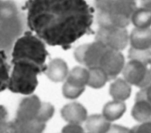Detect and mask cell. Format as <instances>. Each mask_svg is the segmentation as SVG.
I'll return each mask as SVG.
<instances>
[{"instance_id": "7c38bea8", "label": "cell", "mask_w": 151, "mask_h": 133, "mask_svg": "<svg viewBox=\"0 0 151 133\" xmlns=\"http://www.w3.org/2000/svg\"><path fill=\"white\" fill-rule=\"evenodd\" d=\"M44 73L52 81L61 82L66 79L68 74L67 64L61 59H54L47 65Z\"/></svg>"}, {"instance_id": "2e32d148", "label": "cell", "mask_w": 151, "mask_h": 133, "mask_svg": "<svg viewBox=\"0 0 151 133\" xmlns=\"http://www.w3.org/2000/svg\"><path fill=\"white\" fill-rule=\"evenodd\" d=\"M126 110L123 101L113 100L106 103L103 109V115L110 122L122 117Z\"/></svg>"}, {"instance_id": "5bb4252c", "label": "cell", "mask_w": 151, "mask_h": 133, "mask_svg": "<svg viewBox=\"0 0 151 133\" xmlns=\"http://www.w3.org/2000/svg\"><path fill=\"white\" fill-rule=\"evenodd\" d=\"M86 128L89 132L104 133L111 128V124L103 115L93 114L86 119Z\"/></svg>"}, {"instance_id": "cb8c5ba5", "label": "cell", "mask_w": 151, "mask_h": 133, "mask_svg": "<svg viewBox=\"0 0 151 133\" xmlns=\"http://www.w3.org/2000/svg\"><path fill=\"white\" fill-rule=\"evenodd\" d=\"M9 122L8 111L4 105H0V132H8Z\"/></svg>"}, {"instance_id": "4fadbf2b", "label": "cell", "mask_w": 151, "mask_h": 133, "mask_svg": "<svg viewBox=\"0 0 151 133\" xmlns=\"http://www.w3.org/2000/svg\"><path fill=\"white\" fill-rule=\"evenodd\" d=\"M131 47L137 49L151 48V29L136 28L132 31L130 37Z\"/></svg>"}, {"instance_id": "6da1fadb", "label": "cell", "mask_w": 151, "mask_h": 133, "mask_svg": "<svg viewBox=\"0 0 151 133\" xmlns=\"http://www.w3.org/2000/svg\"><path fill=\"white\" fill-rule=\"evenodd\" d=\"M27 28L45 43L68 48L90 30L93 16L85 0H28Z\"/></svg>"}, {"instance_id": "4316f807", "label": "cell", "mask_w": 151, "mask_h": 133, "mask_svg": "<svg viewBox=\"0 0 151 133\" xmlns=\"http://www.w3.org/2000/svg\"><path fill=\"white\" fill-rule=\"evenodd\" d=\"M63 132H83V128L76 124H70L65 126L62 130Z\"/></svg>"}, {"instance_id": "8fae6325", "label": "cell", "mask_w": 151, "mask_h": 133, "mask_svg": "<svg viewBox=\"0 0 151 133\" xmlns=\"http://www.w3.org/2000/svg\"><path fill=\"white\" fill-rule=\"evenodd\" d=\"M63 118L70 124H80L87 118V111L81 104L73 102L64 105L61 110Z\"/></svg>"}, {"instance_id": "ac0fdd59", "label": "cell", "mask_w": 151, "mask_h": 133, "mask_svg": "<svg viewBox=\"0 0 151 133\" xmlns=\"http://www.w3.org/2000/svg\"><path fill=\"white\" fill-rule=\"evenodd\" d=\"M132 110V115L138 122L151 120V105L144 100H135Z\"/></svg>"}, {"instance_id": "ba28073f", "label": "cell", "mask_w": 151, "mask_h": 133, "mask_svg": "<svg viewBox=\"0 0 151 133\" xmlns=\"http://www.w3.org/2000/svg\"><path fill=\"white\" fill-rule=\"evenodd\" d=\"M96 40L101 42L110 49L120 51L127 46L129 35L125 28L100 27Z\"/></svg>"}, {"instance_id": "7a4b0ae2", "label": "cell", "mask_w": 151, "mask_h": 133, "mask_svg": "<svg viewBox=\"0 0 151 133\" xmlns=\"http://www.w3.org/2000/svg\"><path fill=\"white\" fill-rule=\"evenodd\" d=\"M54 110L51 104L42 102L37 95H28L21 100L15 117L9 121L8 132H41Z\"/></svg>"}, {"instance_id": "ffe728a7", "label": "cell", "mask_w": 151, "mask_h": 133, "mask_svg": "<svg viewBox=\"0 0 151 133\" xmlns=\"http://www.w3.org/2000/svg\"><path fill=\"white\" fill-rule=\"evenodd\" d=\"M88 79L87 85L93 88L103 87L109 80L107 76L99 66L88 68Z\"/></svg>"}, {"instance_id": "9a60e30c", "label": "cell", "mask_w": 151, "mask_h": 133, "mask_svg": "<svg viewBox=\"0 0 151 133\" xmlns=\"http://www.w3.org/2000/svg\"><path fill=\"white\" fill-rule=\"evenodd\" d=\"M109 93L114 100L123 101L130 97L131 86L125 80L118 78L110 84Z\"/></svg>"}, {"instance_id": "277c9868", "label": "cell", "mask_w": 151, "mask_h": 133, "mask_svg": "<svg viewBox=\"0 0 151 133\" xmlns=\"http://www.w3.org/2000/svg\"><path fill=\"white\" fill-rule=\"evenodd\" d=\"M97 21L101 28H126L136 9L134 0H95Z\"/></svg>"}, {"instance_id": "e0dca14e", "label": "cell", "mask_w": 151, "mask_h": 133, "mask_svg": "<svg viewBox=\"0 0 151 133\" xmlns=\"http://www.w3.org/2000/svg\"><path fill=\"white\" fill-rule=\"evenodd\" d=\"M88 79V70L81 67H75L68 74L66 82L70 84L79 88H84Z\"/></svg>"}, {"instance_id": "83f0119b", "label": "cell", "mask_w": 151, "mask_h": 133, "mask_svg": "<svg viewBox=\"0 0 151 133\" xmlns=\"http://www.w3.org/2000/svg\"><path fill=\"white\" fill-rule=\"evenodd\" d=\"M142 7L151 9V0H141Z\"/></svg>"}, {"instance_id": "9c48e42d", "label": "cell", "mask_w": 151, "mask_h": 133, "mask_svg": "<svg viewBox=\"0 0 151 133\" xmlns=\"http://www.w3.org/2000/svg\"><path fill=\"white\" fill-rule=\"evenodd\" d=\"M124 80L130 84L142 88L151 83V70L142 62L130 60L123 69Z\"/></svg>"}, {"instance_id": "8992f818", "label": "cell", "mask_w": 151, "mask_h": 133, "mask_svg": "<svg viewBox=\"0 0 151 133\" xmlns=\"http://www.w3.org/2000/svg\"><path fill=\"white\" fill-rule=\"evenodd\" d=\"M48 56L45 43L31 31L27 30L15 42L11 50L10 60L11 62H13L24 59L41 66H45V60Z\"/></svg>"}, {"instance_id": "d4e9b609", "label": "cell", "mask_w": 151, "mask_h": 133, "mask_svg": "<svg viewBox=\"0 0 151 133\" xmlns=\"http://www.w3.org/2000/svg\"><path fill=\"white\" fill-rule=\"evenodd\" d=\"M144 100L151 105V83L142 88L136 96L135 100Z\"/></svg>"}, {"instance_id": "603a6c76", "label": "cell", "mask_w": 151, "mask_h": 133, "mask_svg": "<svg viewBox=\"0 0 151 133\" xmlns=\"http://www.w3.org/2000/svg\"><path fill=\"white\" fill-rule=\"evenodd\" d=\"M84 88H79L74 87L67 82H65L63 86V94L66 98L68 99H75L78 97L84 91Z\"/></svg>"}, {"instance_id": "d6986e66", "label": "cell", "mask_w": 151, "mask_h": 133, "mask_svg": "<svg viewBox=\"0 0 151 133\" xmlns=\"http://www.w3.org/2000/svg\"><path fill=\"white\" fill-rule=\"evenodd\" d=\"M131 21L136 28H149L151 26V9L144 7L136 8L132 15Z\"/></svg>"}, {"instance_id": "7402d4cb", "label": "cell", "mask_w": 151, "mask_h": 133, "mask_svg": "<svg viewBox=\"0 0 151 133\" xmlns=\"http://www.w3.org/2000/svg\"><path fill=\"white\" fill-rule=\"evenodd\" d=\"M128 58L136 60L147 66L151 63V50L149 49H137L131 47L128 52Z\"/></svg>"}, {"instance_id": "484cf974", "label": "cell", "mask_w": 151, "mask_h": 133, "mask_svg": "<svg viewBox=\"0 0 151 133\" xmlns=\"http://www.w3.org/2000/svg\"><path fill=\"white\" fill-rule=\"evenodd\" d=\"M130 132H151V120L143 122L139 125L134 127Z\"/></svg>"}, {"instance_id": "52a82bcc", "label": "cell", "mask_w": 151, "mask_h": 133, "mask_svg": "<svg viewBox=\"0 0 151 133\" xmlns=\"http://www.w3.org/2000/svg\"><path fill=\"white\" fill-rule=\"evenodd\" d=\"M108 48L101 42L96 40L93 43L84 44L77 47L74 55L78 63L87 67H97L99 65L103 54Z\"/></svg>"}, {"instance_id": "30bf717a", "label": "cell", "mask_w": 151, "mask_h": 133, "mask_svg": "<svg viewBox=\"0 0 151 133\" xmlns=\"http://www.w3.org/2000/svg\"><path fill=\"white\" fill-rule=\"evenodd\" d=\"M99 66L107 76L108 80H113L124 66V57L119 50L108 48L103 54Z\"/></svg>"}, {"instance_id": "3957f363", "label": "cell", "mask_w": 151, "mask_h": 133, "mask_svg": "<svg viewBox=\"0 0 151 133\" xmlns=\"http://www.w3.org/2000/svg\"><path fill=\"white\" fill-rule=\"evenodd\" d=\"M27 29L25 11L14 0H0V51L9 59L15 42Z\"/></svg>"}, {"instance_id": "5b68a950", "label": "cell", "mask_w": 151, "mask_h": 133, "mask_svg": "<svg viewBox=\"0 0 151 133\" xmlns=\"http://www.w3.org/2000/svg\"><path fill=\"white\" fill-rule=\"evenodd\" d=\"M11 63L13 64V68L9 74L7 88L14 93L25 96L32 94L38 84V76L44 73L47 64L41 66L24 59Z\"/></svg>"}, {"instance_id": "44dd1931", "label": "cell", "mask_w": 151, "mask_h": 133, "mask_svg": "<svg viewBox=\"0 0 151 133\" xmlns=\"http://www.w3.org/2000/svg\"><path fill=\"white\" fill-rule=\"evenodd\" d=\"M9 58L4 52L0 51V93L8 87L11 66Z\"/></svg>"}]
</instances>
